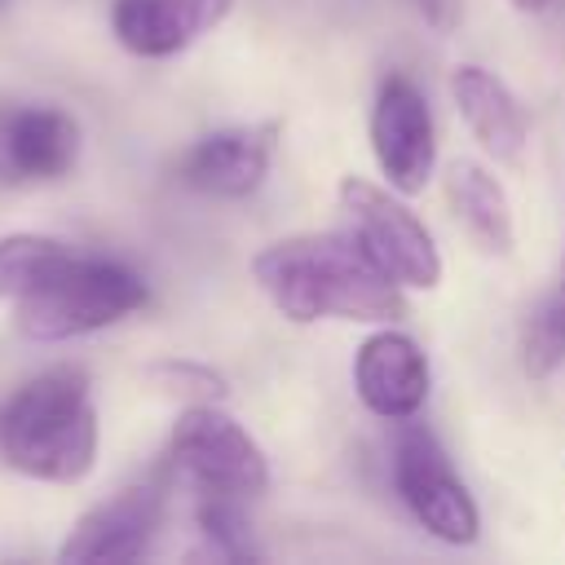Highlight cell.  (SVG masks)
<instances>
[{
    "instance_id": "7c38bea8",
    "label": "cell",
    "mask_w": 565,
    "mask_h": 565,
    "mask_svg": "<svg viewBox=\"0 0 565 565\" xmlns=\"http://www.w3.org/2000/svg\"><path fill=\"white\" fill-rule=\"evenodd\" d=\"M234 0H110V31L137 57H172L230 18Z\"/></svg>"
},
{
    "instance_id": "ac0fdd59",
    "label": "cell",
    "mask_w": 565,
    "mask_h": 565,
    "mask_svg": "<svg viewBox=\"0 0 565 565\" xmlns=\"http://www.w3.org/2000/svg\"><path fill=\"white\" fill-rule=\"evenodd\" d=\"M150 375H154L159 388L181 393L190 402H216V397H225V380L216 371L199 366V362H159V366H150Z\"/></svg>"
},
{
    "instance_id": "4fadbf2b",
    "label": "cell",
    "mask_w": 565,
    "mask_h": 565,
    "mask_svg": "<svg viewBox=\"0 0 565 565\" xmlns=\"http://www.w3.org/2000/svg\"><path fill=\"white\" fill-rule=\"evenodd\" d=\"M450 97H455L468 132L481 141V150H490L499 163H516L525 154V141H530L525 110L494 71H486L477 62H459L450 71Z\"/></svg>"
},
{
    "instance_id": "5bb4252c",
    "label": "cell",
    "mask_w": 565,
    "mask_h": 565,
    "mask_svg": "<svg viewBox=\"0 0 565 565\" xmlns=\"http://www.w3.org/2000/svg\"><path fill=\"white\" fill-rule=\"evenodd\" d=\"M446 199H450L455 216L463 221V230L486 252H494V256H508L512 252V243H516L512 203H508V190L499 185V177L486 163L455 159L446 168Z\"/></svg>"
},
{
    "instance_id": "277c9868",
    "label": "cell",
    "mask_w": 565,
    "mask_h": 565,
    "mask_svg": "<svg viewBox=\"0 0 565 565\" xmlns=\"http://www.w3.org/2000/svg\"><path fill=\"white\" fill-rule=\"evenodd\" d=\"M168 459L199 494L256 499V494L269 490L265 450L216 402H190L177 415L172 437H168Z\"/></svg>"
},
{
    "instance_id": "ba28073f",
    "label": "cell",
    "mask_w": 565,
    "mask_h": 565,
    "mask_svg": "<svg viewBox=\"0 0 565 565\" xmlns=\"http://www.w3.org/2000/svg\"><path fill=\"white\" fill-rule=\"evenodd\" d=\"M371 150L397 194H419L437 163V132L424 93L406 75H388L371 106Z\"/></svg>"
},
{
    "instance_id": "8992f818",
    "label": "cell",
    "mask_w": 565,
    "mask_h": 565,
    "mask_svg": "<svg viewBox=\"0 0 565 565\" xmlns=\"http://www.w3.org/2000/svg\"><path fill=\"white\" fill-rule=\"evenodd\" d=\"M393 486L433 539L455 543V547L477 539L481 512H477L468 486L455 477L441 441L424 424H411V419L397 424V433H393Z\"/></svg>"
},
{
    "instance_id": "2e32d148",
    "label": "cell",
    "mask_w": 565,
    "mask_h": 565,
    "mask_svg": "<svg viewBox=\"0 0 565 565\" xmlns=\"http://www.w3.org/2000/svg\"><path fill=\"white\" fill-rule=\"evenodd\" d=\"M62 252H66V243H57L49 234H4L0 238V300L13 305Z\"/></svg>"
},
{
    "instance_id": "d6986e66",
    "label": "cell",
    "mask_w": 565,
    "mask_h": 565,
    "mask_svg": "<svg viewBox=\"0 0 565 565\" xmlns=\"http://www.w3.org/2000/svg\"><path fill=\"white\" fill-rule=\"evenodd\" d=\"M411 9L433 26V31H455L459 26V13H463V0H411Z\"/></svg>"
},
{
    "instance_id": "9c48e42d",
    "label": "cell",
    "mask_w": 565,
    "mask_h": 565,
    "mask_svg": "<svg viewBox=\"0 0 565 565\" xmlns=\"http://www.w3.org/2000/svg\"><path fill=\"white\" fill-rule=\"evenodd\" d=\"M278 137H282L278 119L216 128V132L199 137L177 159V177H181V185H190L199 194H212V199H247L269 177Z\"/></svg>"
},
{
    "instance_id": "ffe728a7",
    "label": "cell",
    "mask_w": 565,
    "mask_h": 565,
    "mask_svg": "<svg viewBox=\"0 0 565 565\" xmlns=\"http://www.w3.org/2000/svg\"><path fill=\"white\" fill-rule=\"evenodd\" d=\"M512 4H516L521 13H539V9H547L552 0H512Z\"/></svg>"
},
{
    "instance_id": "9a60e30c",
    "label": "cell",
    "mask_w": 565,
    "mask_h": 565,
    "mask_svg": "<svg viewBox=\"0 0 565 565\" xmlns=\"http://www.w3.org/2000/svg\"><path fill=\"white\" fill-rule=\"evenodd\" d=\"M565 362V300L547 291L521 327V366L530 380H547Z\"/></svg>"
},
{
    "instance_id": "30bf717a",
    "label": "cell",
    "mask_w": 565,
    "mask_h": 565,
    "mask_svg": "<svg viewBox=\"0 0 565 565\" xmlns=\"http://www.w3.org/2000/svg\"><path fill=\"white\" fill-rule=\"evenodd\" d=\"M79 159V124L57 106H0V185L62 181Z\"/></svg>"
},
{
    "instance_id": "7a4b0ae2",
    "label": "cell",
    "mask_w": 565,
    "mask_h": 565,
    "mask_svg": "<svg viewBox=\"0 0 565 565\" xmlns=\"http://www.w3.org/2000/svg\"><path fill=\"white\" fill-rule=\"evenodd\" d=\"M0 459L53 486H75L97 463V406L79 366H53L18 384L0 406Z\"/></svg>"
},
{
    "instance_id": "52a82bcc",
    "label": "cell",
    "mask_w": 565,
    "mask_h": 565,
    "mask_svg": "<svg viewBox=\"0 0 565 565\" xmlns=\"http://www.w3.org/2000/svg\"><path fill=\"white\" fill-rule=\"evenodd\" d=\"M163 521V481L159 477H141L124 490H115L110 499L93 503L66 534V543L57 547V561L71 565H124L146 556L154 530Z\"/></svg>"
},
{
    "instance_id": "3957f363",
    "label": "cell",
    "mask_w": 565,
    "mask_h": 565,
    "mask_svg": "<svg viewBox=\"0 0 565 565\" xmlns=\"http://www.w3.org/2000/svg\"><path fill=\"white\" fill-rule=\"evenodd\" d=\"M150 287L141 274H132L124 260L110 256H79L62 252L18 300H13V327L26 340L57 344L88 331H102L137 309H146Z\"/></svg>"
},
{
    "instance_id": "5b68a950",
    "label": "cell",
    "mask_w": 565,
    "mask_h": 565,
    "mask_svg": "<svg viewBox=\"0 0 565 565\" xmlns=\"http://www.w3.org/2000/svg\"><path fill=\"white\" fill-rule=\"evenodd\" d=\"M340 207L358 234V243L375 256V265L397 282L415 291H433L441 282V252L428 234V225L388 190H380L366 177H340Z\"/></svg>"
},
{
    "instance_id": "8fae6325",
    "label": "cell",
    "mask_w": 565,
    "mask_h": 565,
    "mask_svg": "<svg viewBox=\"0 0 565 565\" xmlns=\"http://www.w3.org/2000/svg\"><path fill=\"white\" fill-rule=\"evenodd\" d=\"M353 388L371 415L415 419L428 397V358L406 331L380 327L353 353Z\"/></svg>"
},
{
    "instance_id": "44dd1931",
    "label": "cell",
    "mask_w": 565,
    "mask_h": 565,
    "mask_svg": "<svg viewBox=\"0 0 565 565\" xmlns=\"http://www.w3.org/2000/svg\"><path fill=\"white\" fill-rule=\"evenodd\" d=\"M556 296L565 300V260H561V282H556Z\"/></svg>"
},
{
    "instance_id": "6da1fadb",
    "label": "cell",
    "mask_w": 565,
    "mask_h": 565,
    "mask_svg": "<svg viewBox=\"0 0 565 565\" xmlns=\"http://www.w3.org/2000/svg\"><path fill=\"white\" fill-rule=\"evenodd\" d=\"M252 274L269 305L291 322H397L406 300L397 282L375 265L358 234H291L256 252Z\"/></svg>"
},
{
    "instance_id": "e0dca14e",
    "label": "cell",
    "mask_w": 565,
    "mask_h": 565,
    "mask_svg": "<svg viewBox=\"0 0 565 565\" xmlns=\"http://www.w3.org/2000/svg\"><path fill=\"white\" fill-rule=\"evenodd\" d=\"M238 503H243V499L199 494L194 521H199V530H203V539L212 543L216 556H225V561H256L260 552L252 547V534H247V521H243Z\"/></svg>"
}]
</instances>
